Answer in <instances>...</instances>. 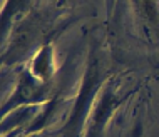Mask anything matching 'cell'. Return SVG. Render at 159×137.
<instances>
[{
  "mask_svg": "<svg viewBox=\"0 0 159 137\" xmlns=\"http://www.w3.org/2000/svg\"><path fill=\"white\" fill-rule=\"evenodd\" d=\"M97 85V74H96V68L91 67L87 70V74H85V79L82 82V91L79 94V99L75 102V107L74 110H72V115L70 119H69L67 122V130L72 132V134H75V129L80 126V122L84 121V115L87 114V105L91 99L94 97V89H96Z\"/></svg>",
  "mask_w": 159,
  "mask_h": 137,
  "instance_id": "6da1fadb",
  "label": "cell"
},
{
  "mask_svg": "<svg viewBox=\"0 0 159 137\" xmlns=\"http://www.w3.org/2000/svg\"><path fill=\"white\" fill-rule=\"evenodd\" d=\"M44 95H45V82L35 79L29 70H25L20 77V82L17 85L14 95L8 99V105L15 107L20 104H29V102H39L44 99Z\"/></svg>",
  "mask_w": 159,
  "mask_h": 137,
  "instance_id": "7a4b0ae2",
  "label": "cell"
},
{
  "mask_svg": "<svg viewBox=\"0 0 159 137\" xmlns=\"http://www.w3.org/2000/svg\"><path fill=\"white\" fill-rule=\"evenodd\" d=\"M29 72H30L35 79L42 80V82H47V80L52 77L54 59H52V49H50V45L42 47L37 52V55L32 60V65H30V70Z\"/></svg>",
  "mask_w": 159,
  "mask_h": 137,
  "instance_id": "3957f363",
  "label": "cell"
},
{
  "mask_svg": "<svg viewBox=\"0 0 159 137\" xmlns=\"http://www.w3.org/2000/svg\"><path fill=\"white\" fill-rule=\"evenodd\" d=\"M119 105V99L116 97V94H112L111 89H107V91L102 94L101 100H99V104L96 107V110H94V115H92V130H97L102 127V124L106 122V119L111 115V112L116 109V107Z\"/></svg>",
  "mask_w": 159,
  "mask_h": 137,
  "instance_id": "277c9868",
  "label": "cell"
},
{
  "mask_svg": "<svg viewBox=\"0 0 159 137\" xmlns=\"http://www.w3.org/2000/svg\"><path fill=\"white\" fill-rule=\"evenodd\" d=\"M139 10L143 12V15L149 22H157V15H156V5H154V0H136Z\"/></svg>",
  "mask_w": 159,
  "mask_h": 137,
  "instance_id": "5b68a950",
  "label": "cell"
}]
</instances>
